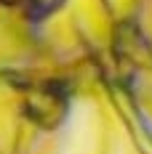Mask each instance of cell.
I'll return each instance as SVG.
<instances>
[{
    "label": "cell",
    "mask_w": 152,
    "mask_h": 154,
    "mask_svg": "<svg viewBox=\"0 0 152 154\" xmlns=\"http://www.w3.org/2000/svg\"><path fill=\"white\" fill-rule=\"evenodd\" d=\"M64 0H24L21 5H24V14L35 19V21H40V19H46L51 16L53 11H59V5Z\"/></svg>",
    "instance_id": "cell-1"
},
{
    "label": "cell",
    "mask_w": 152,
    "mask_h": 154,
    "mask_svg": "<svg viewBox=\"0 0 152 154\" xmlns=\"http://www.w3.org/2000/svg\"><path fill=\"white\" fill-rule=\"evenodd\" d=\"M24 0H0V5H21Z\"/></svg>",
    "instance_id": "cell-2"
}]
</instances>
